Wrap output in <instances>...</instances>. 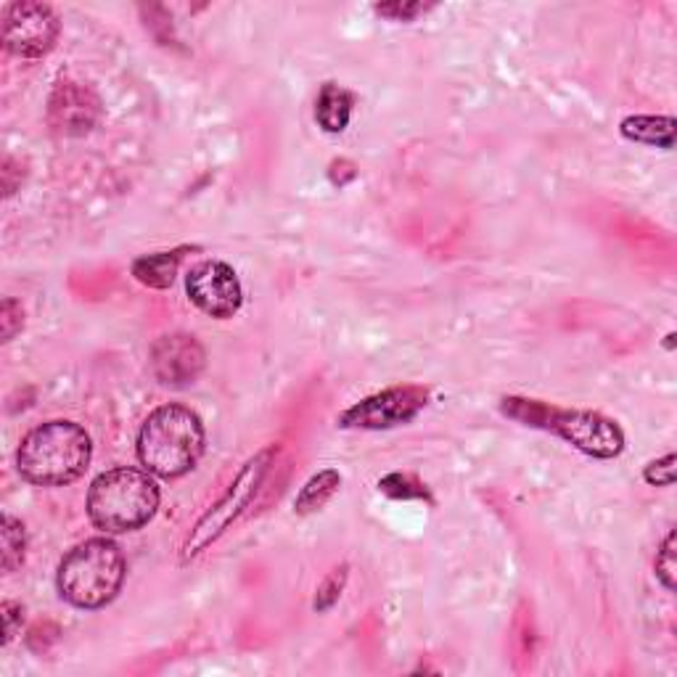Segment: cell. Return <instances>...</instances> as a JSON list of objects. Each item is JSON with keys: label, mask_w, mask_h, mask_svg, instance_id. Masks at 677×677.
<instances>
[{"label": "cell", "mask_w": 677, "mask_h": 677, "mask_svg": "<svg viewBox=\"0 0 677 677\" xmlns=\"http://www.w3.org/2000/svg\"><path fill=\"white\" fill-rule=\"evenodd\" d=\"M183 249L178 252H157V254H144L133 263V275H136L138 284L148 288H167L178 275Z\"/></svg>", "instance_id": "14"}, {"label": "cell", "mask_w": 677, "mask_h": 677, "mask_svg": "<svg viewBox=\"0 0 677 677\" xmlns=\"http://www.w3.org/2000/svg\"><path fill=\"white\" fill-rule=\"evenodd\" d=\"M101 117V98L90 85L77 80H59L48 98V119L61 136H85Z\"/></svg>", "instance_id": "11"}, {"label": "cell", "mask_w": 677, "mask_h": 677, "mask_svg": "<svg viewBox=\"0 0 677 677\" xmlns=\"http://www.w3.org/2000/svg\"><path fill=\"white\" fill-rule=\"evenodd\" d=\"M379 490L394 500H426V503H432V492L426 490V484H421L419 479L411 474L384 477L379 482Z\"/></svg>", "instance_id": "17"}, {"label": "cell", "mask_w": 677, "mask_h": 677, "mask_svg": "<svg viewBox=\"0 0 677 677\" xmlns=\"http://www.w3.org/2000/svg\"><path fill=\"white\" fill-rule=\"evenodd\" d=\"M0 538H3V571L11 575L24 563V550H27V532L24 524L11 513L3 517V529H0Z\"/></svg>", "instance_id": "16"}, {"label": "cell", "mask_w": 677, "mask_h": 677, "mask_svg": "<svg viewBox=\"0 0 677 677\" xmlns=\"http://www.w3.org/2000/svg\"><path fill=\"white\" fill-rule=\"evenodd\" d=\"M0 326H3V342H11L17 331L24 326V310L11 296H6L3 305H0Z\"/></svg>", "instance_id": "21"}, {"label": "cell", "mask_w": 677, "mask_h": 677, "mask_svg": "<svg viewBox=\"0 0 677 677\" xmlns=\"http://www.w3.org/2000/svg\"><path fill=\"white\" fill-rule=\"evenodd\" d=\"M127 561L115 540L94 538L75 546L59 563L61 598L77 609H104L122 590Z\"/></svg>", "instance_id": "5"}, {"label": "cell", "mask_w": 677, "mask_h": 677, "mask_svg": "<svg viewBox=\"0 0 677 677\" xmlns=\"http://www.w3.org/2000/svg\"><path fill=\"white\" fill-rule=\"evenodd\" d=\"M622 136L635 144L654 146V148H673L675 146V119L673 117H654V115H635L622 119Z\"/></svg>", "instance_id": "13"}, {"label": "cell", "mask_w": 677, "mask_h": 677, "mask_svg": "<svg viewBox=\"0 0 677 677\" xmlns=\"http://www.w3.org/2000/svg\"><path fill=\"white\" fill-rule=\"evenodd\" d=\"M161 500L154 474L140 469H111L88 490V517L106 534L136 532L154 519Z\"/></svg>", "instance_id": "4"}, {"label": "cell", "mask_w": 677, "mask_h": 677, "mask_svg": "<svg viewBox=\"0 0 677 677\" xmlns=\"http://www.w3.org/2000/svg\"><path fill=\"white\" fill-rule=\"evenodd\" d=\"M204 423L186 405H161L138 432V461L148 474L178 479L188 474L204 455Z\"/></svg>", "instance_id": "2"}, {"label": "cell", "mask_w": 677, "mask_h": 677, "mask_svg": "<svg viewBox=\"0 0 677 677\" xmlns=\"http://www.w3.org/2000/svg\"><path fill=\"white\" fill-rule=\"evenodd\" d=\"M644 479L651 487H673L675 484V453H667L659 461H651L644 469Z\"/></svg>", "instance_id": "20"}, {"label": "cell", "mask_w": 677, "mask_h": 677, "mask_svg": "<svg viewBox=\"0 0 677 677\" xmlns=\"http://www.w3.org/2000/svg\"><path fill=\"white\" fill-rule=\"evenodd\" d=\"M94 442L80 423L48 421L35 426L19 444V474L38 487H67L90 465Z\"/></svg>", "instance_id": "1"}, {"label": "cell", "mask_w": 677, "mask_h": 677, "mask_svg": "<svg viewBox=\"0 0 677 677\" xmlns=\"http://www.w3.org/2000/svg\"><path fill=\"white\" fill-rule=\"evenodd\" d=\"M500 411L508 419L524 423V426L559 434L561 440L575 444L580 453L601 458V461L622 455L625 450V432L619 429V423L596 411L556 408L548 405V402L527 398H503L500 400Z\"/></svg>", "instance_id": "3"}, {"label": "cell", "mask_w": 677, "mask_h": 677, "mask_svg": "<svg viewBox=\"0 0 677 677\" xmlns=\"http://www.w3.org/2000/svg\"><path fill=\"white\" fill-rule=\"evenodd\" d=\"M352 106H355V96L350 90H344L342 85L326 82L317 94L315 101V119L323 130L336 136V133H344L350 125L352 117Z\"/></svg>", "instance_id": "12"}, {"label": "cell", "mask_w": 677, "mask_h": 677, "mask_svg": "<svg viewBox=\"0 0 677 677\" xmlns=\"http://www.w3.org/2000/svg\"><path fill=\"white\" fill-rule=\"evenodd\" d=\"M338 484H342V474L336 469H323L313 474L300 490V496L294 500V513L300 517H310V513L321 511L331 498L336 496Z\"/></svg>", "instance_id": "15"}, {"label": "cell", "mask_w": 677, "mask_h": 677, "mask_svg": "<svg viewBox=\"0 0 677 677\" xmlns=\"http://www.w3.org/2000/svg\"><path fill=\"white\" fill-rule=\"evenodd\" d=\"M429 6L423 3H384L376 6V13L381 17H390L394 21H413L419 13H426Z\"/></svg>", "instance_id": "22"}, {"label": "cell", "mask_w": 677, "mask_h": 677, "mask_svg": "<svg viewBox=\"0 0 677 677\" xmlns=\"http://www.w3.org/2000/svg\"><path fill=\"white\" fill-rule=\"evenodd\" d=\"M278 453V444H267V448L254 453L249 461L238 469V474L233 477V482L228 484V490L223 492L220 500H217L188 532V538L180 548V563H190L196 556H202L204 550L215 546V542L228 532L233 521L242 517L246 508L252 506V500L257 498L259 487L265 484Z\"/></svg>", "instance_id": "6"}, {"label": "cell", "mask_w": 677, "mask_h": 677, "mask_svg": "<svg viewBox=\"0 0 677 677\" xmlns=\"http://www.w3.org/2000/svg\"><path fill=\"white\" fill-rule=\"evenodd\" d=\"M347 575H350V567L344 563V567H338L331 571V575L323 580L321 588H317V596H315V609L317 611H328L331 606H334L338 601V596H342L344 585H347Z\"/></svg>", "instance_id": "19"}, {"label": "cell", "mask_w": 677, "mask_h": 677, "mask_svg": "<svg viewBox=\"0 0 677 677\" xmlns=\"http://www.w3.org/2000/svg\"><path fill=\"white\" fill-rule=\"evenodd\" d=\"M21 617H24V609H21V604L3 601V622H6V630H3V646H9L11 640L17 638L19 625H21Z\"/></svg>", "instance_id": "23"}, {"label": "cell", "mask_w": 677, "mask_h": 677, "mask_svg": "<svg viewBox=\"0 0 677 677\" xmlns=\"http://www.w3.org/2000/svg\"><path fill=\"white\" fill-rule=\"evenodd\" d=\"M429 402V392L423 386L405 384L390 386V390L371 394V398L360 400L350 411L338 415V426L342 429H394L402 423H411Z\"/></svg>", "instance_id": "8"}, {"label": "cell", "mask_w": 677, "mask_h": 677, "mask_svg": "<svg viewBox=\"0 0 677 677\" xmlns=\"http://www.w3.org/2000/svg\"><path fill=\"white\" fill-rule=\"evenodd\" d=\"M186 294L204 315L228 321L242 310L244 288L236 271L220 259H207L196 265L186 278Z\"/></svg>", "instance_id": "9"}, {"label": "cell", "mask_w": 677, "mask_h": 677, "mask_svg": "<svg viewBox=\"0 0 677 677\" xmlns=\"http://www.w3.org/2000/svg\"><path fill=\"white\" fill-rule=\"evenodd\" d=\"M148 365H151L154 379L161 386H180L194 384L202 376L207 365V352L199 344V338L190 334H167L159 336L148 352Z\"/></svg>", "instance_id": "10"}, {"label": "cell", "mask_w": 677, "mask_h": 677, "mask_svg": "<svg viewBox=\"0 0 677 677\" xmlns=\"http://www.w3.org/2000/svg\"><path fill=\"white\" fill-rule=\"evenodd\" d=\"M59 17L51 6L21 0L3 11V46L19 59H42L59 38Z\"/></svg>", "instance_id": "7"}, {"label": "cell", "mask_w": 677, "mask_h": 677, "mask_svg": "<svg viewBox=\"0 0 677 677\" xmlns=\"http://www.w3.org/2000/svg\"><path fill=\"white\" fill-rule=\"evenodd\" d=\"M675 529L673 532L667 534L665 542H661V548L656 550V561H654V569H656V577H659V582L665 585L667 590H675V575H677V559H675Z\"/></svg>", "instance_id": "18"}]
</instances>
